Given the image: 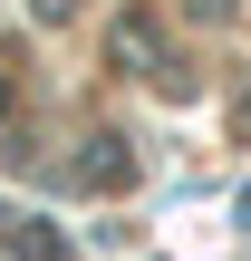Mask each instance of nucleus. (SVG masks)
Listing matches in <instances>:
<instances>
[{
	"instance_id": "nucleus-2",
	"label": "nucleus",
	"mask_w": 251,
	"mask_h": 261,
	"mask_svg": "<svg viewBox=\"0 0 251 261\" xmlns=\"http://www.w3.org/2000/svg\"><path fill=\"white\" fill-rule=\"evenodd\" d=\"M242 126H251V97H242Z\"/></svg>"
},
{
	"instance_id": "nucleus-1",
	"label": "nucleus",
	"mask_w": 251,
	"mask_h": 261,
	"mask_svg": "<svg viewBox=\"0 0 251 261\" xmlns=\"http://www.w3.org/2000/svg\"><path fill=\"white\" fill-rule=\"evenodd\" d=\"M77 184H97V194H106V184H126V155H116V145H97V155L77 165Z\"/></svg>"
}]
</instances>
